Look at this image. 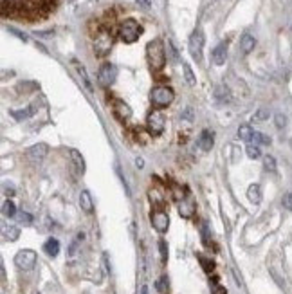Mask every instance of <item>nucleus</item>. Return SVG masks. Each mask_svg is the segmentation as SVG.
Here are the masks:
<instances>
[{
	"mask_svg": "<svg viewBox=\"0 0 292 294\" xmlns=\"http://www.w3.org/2000/svg\"><path fill=\"white\" fill-rule=\"evenodd\" d=\"M150 220H152V226L159 233H166L168 231V226H170V217L164 210H153L152 215H150Z\"/></svg>",
	"mask_w": 292,
	"mask_h": 294,
	"instance_id": "1a4fd4ad",
	"label": "nucleus"
},
{
	"mask_svg": "<svg viewBox=\"0 0 292 294\" xmlns=\"http://www.w3.org/2000/svg\"><path fill=\"white\" fill-rule=\"evenodd\" d=\"M96 52L99 54V56H105L108 51H110V47H112V34L108 29H101V31L96 34Z\"/></svg>",
	"mask_w": 292,
	"mask_h": 294,
	"instance_id": "6e6552de",
	"label": "nucleus"
},
{
	"mask_svg": "<svg viewBox=\"0 0 292 294\" xmlns=\"http://www.w3.org/2000/svg\"><path fill=\"white\" fill-rule=\"evenodd\" d=\"M115 78H117V69L112 64H103L97 70V82L103 87H110L115 82Z\"/></svg>",
	"mask_w": 292,
	"mask_h": 294,
	"instance_id": "0eeeda50",
	"label": "nucleus"
},
{
	"mask_svg": "<svg viewBox=\"0 0 292 294\" xmlns=\"http://www.w3.org/2000/svg\"><path fill=\"white\" fill-rule=\"evenodd\" d=\"M247 197L253 204H260L261 202V186L260 184H251L247 190Z\"/></svg>",
	"mask_w": 292,
	"mask_h": 294,
	"instance_id": "a211bd4d",
	"label": "nucleus"
},
{
	"mask_svg": "<svg viewBox=\"0 0 292 294\" xmlns=\"http://www.w3.org/2000/svg\"><path fill=\"white\" fill-rule=\"evenodd\" d=\"M44 251L49 256H56L58 253H60V242H58L56 238H49V240L44 244Z\"/></svg>",
	"mask_w": 292,
	"mask_h": 294,
	"instance_id": "aec40b11",
	"label": "nucleus"
},
{
	"mask_svg": "<svg viewBox=\"0 0 292 294\" xmlns=\"http://www.w3.org/2000/svg\"><path fill=\"white\" fill-rule=\"evenodd\" d=\"M254 47H256V40H254V36H251V34H243V36H242V40H240L242 52H243V54H249Z\"/></svg>",
	"mask_w": 292,
	"mask_h": 294,
	"instance_id": "f3484780",
	"label": "nucleus"
},
{
	"mask_svg": "<svg viewBox=\"0 0 292 294\" xmlns=\"http://www.w3.org/2000/svg\"><path fill=\"white\" fill-rule=\"evenodd\" d=\"M15 263H16V267L22 269V271H31L34 267V263H36V253L32 249H22L16 253L15 256Z\"/></svg>",
	"mask_w": 292,
	"mask_h": 294,
	"instance_id": "39448f33",
	"label": "nucleus"
},
{
	"mask_svg": "<svg viewBox=\"0 0 292 294\" xmlns=\"http://www.w3.org/2000/svg\"><path fill=\"white\" fill-rule=\"evenodd\" d=\"M146 60L153 70H161L166 64V51L162 40H152L146 45Z\"/></svg>",
	"mask_w": 292,
	"mask_h": 294,
	"instance_id": "f257e3e1",
	"label": "nucleus"
},
{
	"mask_svg": "<svg viewBox=\"0 0 292 294\" xmlns=\"http://www.w3.org/2000/svg\"><path fill=\"white\" fill-rule=\"evenodd\" d=\"M215 98L218 99V101H222V103L229 101V90H227V87H226V85H220V87H216Z\"/></svg>",
	"mask_w": 292,
	"mask_h": 294,
	"instance_id": "a878e982",
	"label": "nucleus"
},
{
	"mask_svg": "<svg viewBox=\"0 0 292 294\" xmlns=\"http://www.w3.org/2000/svg\"><path fill=\"white\" fill-rule=\"evenodd\" d=\"M178 213L186 218H190L191 215L195 213V200H193L190 195H186V198H182V200L178 202Z\"/></svg>",
	"mask_w": 292,
	"mask_h": 294,
	"instance_id": "ddd939ff",
	"label": "nucleus"
},
{
	"mask_svg": "<svg viewBox=\"0 0 292 294\" xmlns=\"http://www.w3.org/2000/svg\"><path fill=\"white\" fill-rule=\"evenodd\" d=\"M211 293L213 294H227V291H226V287H222L220 283L213 281V285H211Z\"/></svg>",
	"mask_w": 292,
	"mask_h": 294,
	"instance_id": "2f4dec72",
	"label": "nucleus"
},
{
	"mask_svg": "<svg viewBox=\"0 0 292 294\" xmlns=\"http://www.w3.org/2000/svg\"><path fill=\"white\" fill-rule=\"evenodd\" d=\"M263 168H265L267 172H276V159H274L273 155H265L263 157Z\"/></svg>",
	"mask_w": 292,
	"mask_h": 294,
	"instance_id": "cd10ccee",
	"label": "nucleus"
},
{
	"mask_svg": "<svg viewBox=\"0 0 292 294\" xmlns=\"http://www.w3.org/2000/svg\"><path fill=\"white\" fill-rule=\"evenodd\" d=\"M287 123V117L283 114H276V127L278 128H283Z\"/></svg>",
	"mask_w": 292,
	"mask_h": 294,
	"instance_id": "c9c22d12",
	"label": "nucleus"
},
{
	"mask_svg": "<svg viewBox=\"0 0 292 294\" xmlns=\"http://www.w3.org/2000/svg\"><path fill=\"white\" fill-rule=\"evenodd\" d=\"M197 145L202 152H211V148L215 147V135H213V132H210V130H202L200 135H198Z\"/></svg>",
	"mask_w": 292,
	"mask_h": 294,
	"instance_id": "9b49d317",
	"label": "nucleus"
},
{
	"mask_svg": "<svg viewBox=\"0 0 292 294\" xmlns=\"http://www.w3.org/2000/svg\"><path fill=\"white\" fill-rule=\"evenodd\" d=\"M146 128L152 135H161L164 130V115L159 110H153L146 117Z\"/></svg>",
	"mask_w": 292,
	"mask_h": 294,
	"instance_id": "423d86ee",
	"label": "nucleus"
},
{
	"mask_svg": "<svg viewBox=\"0 0 292 294\" xmlns=\"http://www.w3.org/2000/svg\"><path fill=\"white\" fill-rule=\"evenodd\" d=\"M159 251H161V256H162V262H166V260H168V245H166L164 240L159 242Z\"/></svg>",
	"mask_w": 292,
	"mask_h": 294,
	"instance_id": "473e14b6",
	"label": "nucleus"
},
{
	"mask_svg": "<svg viewBox=\"0 0 292 294\" xmlns=\"http://www.w3.org/2000/svg\"><path fill=\"white\" fill-rule=\"evenodd\" d=\"M114 114L115 117L119 119V121H128L130 117H132V109L128 107L127 103L123 101V99H114Z\"/></svg>",
	"mask_w": 292,
	"mask_h": 294,
	"instance_id": "9d476101",
	"label": "nucleus"
},
{
	"mask_svg": "<svg viewBox=\"0 0 292 294\" xmlns=\"http://www.w3.org/2000/svg\"><path fill=\"white\" fill-rule=\"evenodd\" d=\"M182 70H184L186 83L190 85V87H193V85L197 83V78H195V74H193V70H191L190 64H182Z\"/></svg>",
	"mask_w": 292,
	"mask_h": 294,
	"instance_id": "5701e85b",
	"label": "nucleus"
},
{
	"mask_svg": "<svg viewBox=\"0 0 292 294\" xmlns=\"http://www.w3.org/2000/svg\"><path fill=\"white\" fill-rule=\"evenodd\" d=\"M245 152H247V155H249V157H251V159H258V157H260V155H261L260 148L256 147V145H249L247 150H245Z\"/></svg>",
	"mask_w": 292,
	"mask_h": 294,
	"instance_id": "c756f323",
	"label": "nucleus"
},
{
	"mask_svg": "<svg viewBox=\"0 0 292 294\" xmlns=\"http://www.w3.org/2000/svg\"><path fill=\"white\" fill-rule=\"evenodd\" d=\"M283 206H285L289 211H292V192L287 193L285 197H283Z\"/></svg>",
	"mask_w": 292,
	"mask_h": 294,
	"instance_id": "f704fd0d",
	"label": "nucleus"
},
{
	"mask_svg": "<svg viewBox=\"0 0 292 294\" xmlns=\"http://www.w3.org/2000/svg\"><path fill=\"white\" fill-rule=\"evenodd\" d=\"M2 213H4V217H16V206H15V202H11V200H6L4 202V206H2Z\"/></svg>",
	"mask_w": 292,
	"mask_h": 294,
	"instance_id": "393cba45",
	"label": "nucleus"
},
{
	"mask_svg": "<svg viewBox=\"0 0 292 294\" xmlns=\"http://www.w3.org/2000/svg\"><path fill=\"white\" fill-rule=\"evenodd\" d=\"M18 220H20V224H31L32 217L29 213H26V211H22V213H18Z\"/></svg>",
	"mask_w": 292,
	"mask_h": 294,
	"instance_id": "7c9ffc66",
	"label": "nucleus"
},
{
	"mask_svg": "<svg viewBox=\"0 0 292 294\" xmlns=\"http://www.w3.org/2000/svg\"><path fill=\"white\" fill-rule=\"evenodd\" d=\"M251 143L256 145V147H258V145H271V137L265 135V134H261V132H254Z\"/></svg>",
	"mask_w": 292,
	"mask_h": 294,
	"instance_id": "b1692460",
	"label": "nucleus"
},
{
	"mask_svg": "<svg viewBox=\"0 0 292 294\" xmlns=\"http://www.w3.org/2000/svg\"><path fill=\"white\" fill-rule=\"evenodd\" d=\"M202 49H204V33L202 29H195L190 36V52L193 60L202 62Z\"/></svg>",
	"mask_w": 292,
	"mask_h": 294,
	"instance_id": "20e7f679",
	"label": "nucleus"
},
{
	"mask_svg": "<svg viewBox=\"0 0 292 294\" xmlns=\"http://www.w3.org/2000/svg\"><path fill=\"white\" fill-rule=\"evenodd\" d=\"M253 134H254V130L249 127V125H242V127L238 128V137H240L242 141H245V143H251Z\"/></svg>",
	"mask_w": 292,
	"mask_h": 294,
	"instance_id": "412c9836",
	"label": "nucleus"
},
{
	"mask_svg": "<svg viewBox=\"0 0 292 294\" xmlns=\"http://www.w3.org/2000/svg\"><path fill=\"white\" fill-rule=\"evenodd\" d=\"M69 157H70V163H72L74 170L83 175V173H85V161H83L81 154H80L78 150H69Z\"/></svg>",
	"mask_w": 292,
	"mask_h": 294,
	"instance_id": "2eb2a0df",
	"label": "nucleus"
},
{
	"mask_svg": "<svg viewBox=\"0 0 292 294\" xmlns=\"http://www.w3.org/2000/svg\"><path fill=\"white\" fill-rule=\"evenodd\" d=\"M141 294H148V287H143V289H141Z\"/></svg>",
	"mask_w": 292,
	"mask_h": 294,
	"instance_id": "ea45409f",
	"label": "nucleus"
},
{
	"mask_svg": "<svg viewBox=\"0 0 292 294\" xmlns=\"http://www.w3.org/2000/svg\"><path fill=\"white\" fill-rule=\"evenodd\" d=\"M150 99H152V103L157 107V109H164V107H168V105H172L173 103V99H175V92H173V89H170V87L159 85V87L152 89V92H150Z\"/></svg>",
	"mask_w": 292,
	"mask_h": 294,
	"instance_id": "f03ea898",
	"label": "nucleus"
},
{
	"mask_svg": "<svg viewBox=\"0 0 292 294\" xmlns=\"http://www.w3.org/2000/svg\"><path fill=\"white\" fill-rule=\"evenodd\" d=\"M168 47H170V52H172V58H173V60H177V51H175V47H173V44H172V42H170V44H168Z\"/></svg>",
	"mask_w": 292,
	"mask_h": 294,
	"instance_id": "4c0bfd02",
	"label": "nucleus"
},
{
	"mask_svg": "<svg viewBox=\"0 0 292 294\" xmlns=\"http://www.w3.org/2000/svg\"><path fill=\"white\" fill-rule=\"evenodd\" d=\"M20 237V229L16 226H9V228H4V238L9 240V242H15V240H18Z\"/></svg>",
	"mask_w": 292,
	"mask_h": 294,
	"instance_id": "4be33fe9",
	"label": "nucleus"
},
{
	"mask_svg": "<svg viewBox=\"0 0 292 294\" xmlns=\"http://www.w3.org/2000/svg\"><path fill=\"white\" fill-rule=\"evenodd\" d=\"M157 289H159V293H161V294H164V293H166V278H161V280L157 281Z\"/></svg>",
	"mask_w": 292,
	"mask_h": 294,
	"instance_id": "e433bc0d",
	"label": "nucleus"
},
{
	"mask_svg": "<svg viewBox=\"0 0 292 294\" xmlns=\"http://www.w3.org/2000/svg\"><path fill=\"white\" fill-rule=\"evenodd\" d=\"M76 69H78V72H80V76H81L85 87H87L89 90H92V85H90V82H89V76H87V70H85V67H83V65H76Z\"/></svg>",
	"mask_w": 292,
	"mask_h": 294,
	"instance_id": "c85d7f7f",
	"label": "nucleus"
},
{
	"mask_svg": "<svg viewBox=\"0 0 292 294\" xmlns=\"http://www.w3.org/2000/svg\"><path fill=\"white\" fill-rule=\"evenodd\" d=\"M197 256H198V262H200L204 271H206V273H213V269H215L213 260H210V258H206V256H202V255H197Z\"/></svg>",
	"mask_w": 292,
	"mask_h": 294,
	"instance_id": "bb28decb",
	"label": "nucleus"
},
{
	"mask_svg": "<svg viewBox=\"0 0 292 294\" xmlns=\"http://www.w3.org/2000/svg\"><path fill=\"white\" fill-rule=\"evenodd\" d=\"M34 112H36V107H34V105H31V107H27V109H22V110H11V115H13L15 119L22 121V119H27V117L34 115Z\"/></svg>",
	"mask_w": 292,
	"mask_h": 294,
	"instance_id": "6ab92c4d",
	"label": "nucleus"
},
{
	"mask_svg": "<svg viewBox=\"0 0 292 294\" xmlns=\"http://www.w3.org/2000/svg\"><path fill=\"white\" fill-rule=\"evenodd\" d=\"M267 117H269V110L261 109L254 114V121H263V119H267Z\"/></svg>",
	"mask_w": 292,
	"mask_h": 294,
	"instance_id": "72a5a7b5",
	"label": "nucleus"
},
{
	"mask_svg": "<svg viewBox=\"0 0 292 294\" xmlns=\"http://www.w3.org/2000/svg\"><path fill=\"white\" fill-rule=\"evenodd\" d=\"M80 206H81V210L85 213H92L94 211V200H92V197H90V193L87 190H83L80 193Z\"/></svg>",
	"mask_w": 292,
	"mask_h": 294,
	"instance_id": "dca6fc26",
	"label": "nucleus"
},
{
	"mask_svg": "<svg viewBox=\"0 0 292 294\" xmlns=\"http://www.w3.org/2000/svg\"><path fill=\"white\" fill-rule=\"evenodd\" d=\"M291 147H292V139H291Z\"/></svg>",
	"mask_w": 292,
	"mask_h": 294,
	"instance_id": "a19ab883",
	"label": "nucleus"
},
{
	"mask_svg": "<svg viewBox=\"0 0 292 294\" xmlns=\"http://www.w3.org/2000/svg\"><path fill=\"white\" fill-rule=\"evenodd\" d=\"M141 33H143V27L133 18L125 20L119 26V38L123 40L125 44H133V42L141 36Z\"/></svg>",
	"mask_w": 292,
	"mask_h": 294,
	"instance_id": "7ed1b4c3",
	"label": "nucleus"
},
{
	"mask_svg": "<svg viewBox=\"0 0 292 294\" xmlns=\"http://www.w3.org/2000/svg\"><path fill=\"white\" fill-rule=\"evenodd\" d=\"M27 154H29V157L34 161H40L44 159L45 155L49 154V147L45 145V143H38V145H34V147H31L29 150H27Z\"/></svg>",
	"mask_w": 292,
	"mask_h": 294,
	"instance_id": "4468645a",
	"label": "nucleus"
},
{
	"mask_svg": "<svg viewBox=\"0 0 292 294\" xmlns=\"http://www.w3.org/2000/svg\"><path fill=\"white\" fill-rule=\"evenodd\" d=\"M135 166H137V168H143V166H145V161L141 159V157H137V159H135Z\"/></svg>",
	"mask_w": 292,
	"mask_h": 294,
	"instance_id": "58836bf2",
	"label": "nucleus"
},
{
	"mask_svg": "<svg viewBox=\"0 0 292 294\" xmlns=\"http://www.w3.org/2000/svg\"><path fill=\"white\" fill-rule=\"evenodd\" d=\"M226 58H227V44L222 42V44H218L215 49H213V52H211V60H213V64L220 67V65L226 64Z\"/></svg>",
	"mask_w": 292,
	"mask_h": 294,
	"instance_id": "f8f14e48",
	"label": "nucleus"
}]
</instances>
